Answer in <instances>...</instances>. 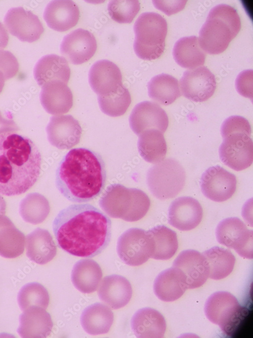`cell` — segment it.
Masks as SVG:
<instances>
[{
  "label": "cell",
  "instance_id": "1",
  "mask_svg": "<svg viewBox=\"0 0 253 338\" xmlns=\"http://www.w3.org/2000/svg\"><path fill=\"white\" fill-rule=\"evenodd\" d=\"M53 230L63 250L74 256L92 257L109 243L111 221L90 204H73L58 213L53 222Z\"/></svg>",
  "mask_w": 253,
  "mask_h": 338
},
{
  "label": "cell",
  "instance_id": "2",
  "mask_svg": "<svg viewBox=\"0 0 253 338\" xmlns=\"http://www.w3.org/2000/svg\"><path fill=\"white\" fill-rule=\"evenodd\" d=\"M106 180L105 163L91 149L80 147L70 150L57 169L56 184L70 201L87 202L98 196Z\"/></svg>",
  "mask_w": 253,
  "mask_h": 338
},
{
  "label": "cell",
  "instance_id": "3",
  "mask_svg": "<svg viewBox=\"0 0 253 338\" xmlns=\"http://www.w3.org/2000/svg\"><path fill=\"white\" fill-rule=\"evenodd\" d=\"M41 156L29 138L15 133L0 135V194H22L37 181Z\"/></svg>",
  "mask_w": 253,
  "mask_h": 338
},
{
  "label": "cell",
  "instance_id": "4",
  "mask_svg": "<svg viewBox=\"0 0 253 338\" xmlns=\"http://www.w3.org/2000/svg\"><path fill=\"white\" fill-rule=\"evenodd\" d=\"M240 29V19L236 10L228 5H218L210 10L200 30L199 45L205 53L220 54Z\"/></svg>",
  "mask_w": 253,
  "mask_h": 338
},
{
  "label": "cell",
  "instance_id": "5",
  "mask_svg": "<svg viewBox=\"0 0 253 338\" xmlns=\"http://www.w3.org/2000/svg\"><path fill=\"white\" fill-rule=\"evenodd\" d=\"M99 204L110 217L133 222L146 214L150 200L148 195L140 189L128 188L115 183L107 187Z\"/></svg>",
  "mask_w": 253,
  "mask_h": 338
},
{
  "label": "cell",
  "instance_id": "6",
  "mask_svg": "<svg viewBox=\"0 0 253 338\" xmlns=\"http://www.w3.org/2000/svg\"><path fill=\"white\" fill-rule=\"evenodd\" d=\"M134 30V49L138 57L153 60L163 54L167 24L161 15L154 12L142 13L136 20Z\"/></svg>",
  "mask_w": 253,
  "mask_h": 338
},
{
  "label": "cell",
  "instance_id": "7",
  "mask_svg": "<svg viewBox=\"0 0 253 338\" xmlns=\"http://www.w3.org/2000/svg\"><path fill=\"white\" fill-rule=\"evenodd\" d=\"M185 171L176 160L166 159L152 166L147 174V184L156 198L166 200L175 197L183 189Z\"/></svg>",
  "mask_w": 253,
  "mask_h": 338
},
{
  "label": "cell",
  "instance_id": "8",
  "mask_svg": "<svg viewBox=\"0 0 253 338\" xmlns=\"http://www.w3.org/2000/svg\"><path fill=\"white\" fill-rule=\"evenodd\" d=\"M204 313L207 319L226 332L233 331L242 318V308L236 297L227 291H217L207 299Z\"/></svg>",
  "mask_w": 253,
  "mask_h": 338
},
{
  "label": "cell",
  "instance_id": "9",
  "mask_svg": "<svg viewBox=\"0 0 253 338\" xmlns=\"http://www.w3.org/2000/svg\"><path fill=\"white\" fill-rule=\"evenodd\" d=\"M116 249L119 257L124 263L138 266L146 262L151 257L153 245L147 231L132 228L119 237Z\"/></svg>",
  "mask_w": 253,
  "mask_h": 338
},
{
  "label": "cell",
  "instance_id": "10",
  "mask_svg": "<svg viewBox=\"0 0 253 338\" xmlns=\"http://www.w3.org/2000/svg\"><path fill=\"white\" fill-rule=\"evenodd\" d=\"M216 236L220 244L234 249L242 257L252 258V231L239 218L229 217L220 222Z\"/></svg>",
  "mask_w": 253,
  "mask_h": 338
},
{
  "label": "cell",
  "instance_id": "11",
  "mask_svg": "<svg viewBox=\"0 0 253 338\" xmlns=\"http://www.w3.org/2000/svg\"><path fill=\"white\" fill-rule=\"evenodd\" d=\"M250 134L237 132L223 138L219 148L221 161L235 171L250 167L253 161V144Z\"/></svg>",
  "mask_w": 253,
  "mask_h": 338
},
{
  "label": "cell",
  "instance_id": "12",
  "mask_svg": "<svg viewBox=\"0 0 253 338\" xmlns=\"http://www.w3.org/2000/svg\"><path fill=\"white\" fill-rule=\"evenodd\" d=\"M200 185L203 195L215 202L225 201L234 194L236 176L220 166L208 168L202 174Z\"/></svg>",
  "mask_w": 253,
  "mask_h": 338
},
{
  "label": "cell",
  "instance_id": "13",
  "mask_svg": "<svg viewBox=\"0 0 253 338\" xmlns=\"http://www.w3.org/2000/svg\"><path fill=\"white\" fill-rule=\"evenodd\" d=\"M180 82L183 95L197 102L208 99L217 87L215 75L203 66L185 71Z\"/></svg>",
  "mask_w": 253,
  "mask_h": 338
},
{
  "label": "cell",
  "instance_id": "14",
  "mask_svg": "<svg viewBox=\"0 0 253 338\" xmlns=\"http://www.w3.org/2000/svg\"><path fill=\"white\" fill-rule=\"evenodd\" d=\"M4 22L9 32L23 42H35L44 31L38 17L22 7L10 9L5 16Z\"/></svg>",
  "mask_w": 253,
  "mask_h": 338
},
{
  "label": "cell",
  "instance_id": "15",
  "mask_svg": "<svg viewBox=\"0 0 253 338\" xmlns=\"http://www.w3.org/2000/svg\"><path fill=\"white\" fill-rule=\"evenodd\" d=\"M132 131L139 136L146 130L155 129L163 133L168 125V118L157 103L145 101L137 104L129 117Z\"/></svg>",
  "mask_w": 253,
  "mask_h": 338
},
{
  "label": "cell",
  "instance_id": "16",
  "mask_svg": "<svg viewBox=\"0 0 253 338\" xmlns=\"http://www.w3.org/2000/svg\"><path fill=\"white\" fill-rule=\"evenodd\" d=\"M46 131L50 143L60 149H68L77 144L82 128L71 115L55 116L51 118Z\"/></svg>",
  "mask_w": 253,
  "mask_h": 338
},
{
  "label": "cell",
  "instance_id": "17",
  "mask_svg": "<svg viewBox=\"0 0 253 338\" xmlns=\"http://www.w3.org/2000/svg\"><path fill=\"white\" fill-rule=\"evenodd\" d=\"M97 41L89 31L81 28L65 35L60 45L61 54L74 64L88 61L97 50Z\"/></svg>",
  "mask_w": 253,
  "mask_h": 338
},
{
  "label": "cell",
  "instance_id": "18",
  "mask_svg": "<svg viewBox=\"0 0 253 338\" xmlns=\"http://www.w3.org/2000/svg\"><path fill=\"white\" fill-rule=\"evenodd\" d=\"M173 267L180 270L184 275L187 289L200 287L209 276V269L205 257L195 250L182 251L174 261Z\"/></svg>",
  "mask_w": 253,
  "mask_h": 338
},
{
  "label": "cell",
  "instance_id": "19",
  "mask_svg": "<svg viewBox=\"0 0 253 338\" xmlns=\"http://www.w3.org/2000/svg\"><path fill=\"white\" fill-rule=\"evenodd\" d=\"M202 216L200 204L191 197L178 198L168 208V223L180 231H190L195 228L201 222Z\"/></svg>",
  "mask_w": 253,
  "mask_h": 338
},
{
  "label": "cell",
  "instance_id": "20",
  "mask_svg": "<svg viewBox=\"0 0 253 338\" xmlns=\"http://www.w3.org/2000/svg\"><path fill=\"white\" fill-rule=\"evenodd\" d=\"M122 74L119 67L108 60L96 62L89 73V82L98 95H104L115 91L122 85Z\"/></svg>",
  "mask_w": 253,
  "mask_h": 338
},
{
  "label": "cell",
  "instance_id": "21",
  "mask_svg": "<svg viewBox=\"0 0 253 338\" xmlns=\"http://www.w3.org/2000/svg\"><path fill=\"white\" fill-rule=\"evenodd\" d=\"M44 18L51 28L58 31H65L78 23L79 8L72 1H52L45 9Z\"/></svg>",
  "mask_w": 253,
  "mask_h": 338
},
{
  "label": "cell",
  "instance_id": "22",
  "mask_svg": "<svg viewBox=\"0 0 253 338\" xmlns=\"http://www.w3.org/2000/svg\"><path fill=\"white\" fill-rule=\"evenodd\" d=\"M53 326L51 315L46 309L31 307L20 315L17 332L22 337L44 338L50 334Z\"/></svg>",
  "mask_w": 253,
  "mask_h": 338
},
{
  "label": "cell",
  "instance_id": "23",
  "mask_svg": "<svg viewBox=\"0 0 253 338\" xmlns=\"http://www.w3.org/2000/svg\"><path fill=\"white\" fill-rule=\"evenodd\" d=\"M40 102L46 111L52 115L67 112L73 105V95L67 84L59 81L48 83L42 87Z\"/></svg>",
  "mask_w": 253,
  "mask_h": 338
},
{
  "label": "cell",
  "instance_id": "24",
  "mask_svg": "<svg viewBox=\"0 0 253 338\" xmlns=\"http://www.w3.org/2000/svg\"><path fill=\"white\" fill-rule=\"evenodd\" d=\"M33 74L37 84L41 87L53 81L67 84L70 79V69L65 58L49 54L42 57L36 62Z\"/></svg>",
  "mask_w": 253,
  "mask_h": 338
},
{
  "label": "cell",
  "instance_id": "25",
  "mask_svg": "<svg viewBox=\"0 0 253 338\" xmlns=\"http://www.w3.org/2000/svg\"><path fill=\"white\" fill-rule=\"evenodd\" d=\"M132 293L131 283L125 277L112 275L104 277L98 295L100 299L112 309H118L129 303Z\"/></svg>",
  "mask_w": 253,
  "mask_h": 338
},
{
  "label": "cell",
  "instance_id": "26",
  "mask_svg": "<svg viewBox=\"0 0 253 338\" xmlns=\"http://www.w3.org/2000/svg\"><path fill=\"white\" fill-rule=\"evenodd\" d=\"M131 327L137 337L161 338L164 335L166 324L164 317L158 311L144 308L134 314Z\"/></svg>",
  "mask_w": 253,
  "mask_h": 338
},
{
  "label": "cell",
  "instance_id": "27",
  "mask_svg": "<svg viewBox=\"0 0 253 338\" xmlns=\"http://www.w3.org/2000/svg\"><path fill=\"white\" fill-rule=\"evenodd\" d=\"M26 255L31 261L40 265L52 260L57 254V247L49 232L39 228L26 236Z\"/></svg>",
  "mask_w": 253,
  "mask_h": 338
},
{
  "label": "cell",
  "instance_id": "28",
  "mask_svg": "<svg viewBox=\"0 0 253 338\" xmlns=\"http://www.w3.org/2000/svg\"><path fill=\"white\" fill-rule=\"evenodd\" d=\"M187 289L184 275L173 267L160 272L154 282L155 294L164 302H173L179 299Z\"/></svg>",
  "mask_w": 253,
  "mask_h": 338
},
{
  "label": "cell",
  "instance_id": "29",
  "mask_svg": "<svg viewBox=\"0 0 253 338\" xmlns=\"http://www.w3.org/2000/svg\"><path fill=\"white\" fill-rule=\"evenodd\" d=\"M173 55L175 61L181 67L189 69L204 64L206 54L201 48L196 36L183 37L174 45Z\"/></svg>",
  "mask_w": 253,
  "mask_h": 338
},
{
  "label": "cell",
  "instance_id": "30",
  "mask_svg": "<svg viewBox=\"0 0 253 338\" xmlns=\"http://www.w3.org/2000/svg\"><path fill=\"white\" fill-rule=\"evenodd\" d=\"M102 277L99 264L91 259H83L73 266L71 278L74 287L80 292L90 293L97 290Z\"/></svg>",
  "mask_w": 253,
  "mask_h": 338
},
{
  "label": "cell",
  "instance_id": "31",
  "mask_svg": "<svg viewBox=\"0 0 253 338\" xmlns=\"http://www.w3.org/2000/svg\"><path fill=\"white\" fill-rule=\"evenodd\" d=\"M113 319L111 310L101 303H95L88 307L80 317L82 328L91 335L107 333L112 325Z\"/></svg>",
  "mask_w": 253,
  "mask_h": 338
},
{
  "label": "cell",
  "instance_id": "32",
  "mask_svg": "<svg viewBox=\"0 0 253 338\" xmlns=\"http://www.w3.org/2000/svg\"><path fill=\"white\" fill-rule=\"evenodd\" d=\"M25 236L5 214L0 215V255L13 258L24 250Z\"/></svg>",
  "mask_w": 253,
  "mask_h": 338
},
{
  "label": "cell",
  "instance_id": "33",
  "mask_svg": "<svg viewBox=\"0 0 253 338\" xmlns=\"http://www.w3.org/2000/svg\"><path fill=\"white\" fill-rule=\"evenodd\" d=\"M153 245L151 258L166 260L172 258L178 248L176 233L164 225H157L148 230Z\"/></svg>",
  "mask_w": 253,
  "mask_h": 338
},
{
  "label": "cell",
  "instance_id": "34",
  "mask_svg": "<svg viewBox=\"0 0 253 338\" xmlns=\"http://www.w3.org/2000/svg\"><path fill=\"white\" fill-rule=\"evenodd\" d=\"M149 96L158 103L167 105L181 96L178 80L162 73L153 77L148 83Z\"/></svg>",
  "mask_w": 253,
  "mask_h": 338
},
{
  "label": "cell",
  "instance_id": "35",
  "mask_svg": "<svg viewBox=\"0 0 253 338\" xmlns=\"http://www.w3.org/2000/svg\"><path fill=\"white\" fill-rule=\"evenodd\" d=\"M137 146L140 156L147 162L157 164L165 157L166 141L163 133L157 130L151 129L143 132L139 135Z\"/></svg>",
  "mask_w": 253,
  "mask_h": 338
},
{
  "label": "cell",
  "instance_id": "36",
  "mask_svg": "<svg viewBox=\"0 0 253 338\" xmlns=\"http://www.w3.org/2000/svg\"><path fill=\"white\" fill-rule=\"evenodd\" d=\"M205 257L209 269V276L219 280L227 277L232 272L235 257L229 249L215 246L202 253Z\"/></svg>",
  "mask_w": 253,
  "mask_h": 338
},
{
  "label": "cell",
  "instance_id": "37",
  "mask_svg": "<svg viewBox=\"0 0 253 338\" xmlns=\"http://www.w3.org/2000/svg\"><path fill=\"white\" fill-rule=\"evenodd\" d=\"M50 211L48 200L43 195L33 193L27 195L20 204V214L24 221L36 224L42 222Z\"/></svg>",
  "mask_w": 253,
  "mask_h": 338
},
{
  "label": "cell",
  "instance_id": "38",
  "mask_svg": "<svg viewBox=\"0 0 253 338\" xmlns=\"http://www.w3.org/2000/svg\"><path fill=\"white\" fill-rule=\"evenodd\" d=\"M98 100L102 111L114 117L124 114L132 101L129 90L123 85L114 92L104 95H98Z\"/></svg>",
  "mask_w": 253,
  "mask_h": 338
},
{
  "label": "cell",
  "instance_id": "39",
  "mask_svg": "<svg viewBox=\"0 0 253 338\" xmlns=\"http://www.w3.org/2000/svg\"><path fill=\"white\" fill-rule=\"evenodd\" d=\"M17 299L20 308L23 311L34 307L46 309L49 304L50 297L43 285L33 282L26 284L21 288Z\"/></svg>",
  "mask_w": 253,
  "mask_h": 338
},
{
  "label": "cell",
  "instance_id": "40",
  "mask_svg": "<svg viewBox=\"0 0 253 338\" xmlns=\"http://www.w3.org/2000/svg\"><path fill=\"white\" fill-rule=\"evenodd\" d=\"M107 9L113 20L120 23H130L139 12L140 4L138 1L134 0L111 1Z\"/></svg>",
  "mask_w": 253,
  "mask_h": 338
},
{
  "label": "cell",
  "instance_id": "41",
  "mask_svg": "<svg viewBox=\"0 0 253 338\" xmlns=\"http://www.w3.org/2000/svg\"><path fill=\"white\" fill-rule=\"evenodd\" d=\"M237 132H245L251 135V127L247 119L239 116H232L224 121L221 128L223 138Z\"/></svg>",
  "mask_w": 253,
  "mask_h": 338
},
{
  "label": "cell",
  "instance_id": "42",
  "mask_svg": "<svg viewBox=\"0 0 253 338\" xmlns=\"http://www.w3.org/2000/svg\"><path fill=\"white\" fill-rule=\"evenodd\" d=\"M18 70L19 63L16 57L10 51L0 50V70L5 80L15 76Z\"/></svg>",
  "mask_w": 253,
  "mask_h": 338
},
{
  "label": "cell",
  "instance_id": "43",
  "mask_svg": "<svg viewBox=\"0 0 253 338\" xmlns=\"http://www.w3.org/2000/svg\"><path fill=\"white\" fill-rule=\"evenodd\" d=\"M235 87L238 92L245 97L252 98V70L242 71L237 77Z\"/></svg>",
  "mask_w": 253,
  "mask_h": 338
},
{
  "label": "cell",
  "instance_id": "44",
  "mask_svg": "<svg viewBox=\"0 0 253 338\" xmlns=\"http://www.w3.org/2000/svg\"><path fill=\"white\" fill-rule=\"evenodd\" d=\"M155 7L168 16L175 14L183 10L186 1H153Z\"/></svg>",
  "mask_w": 253,
  "mask_h": 338
},
{
  "label": "cell",
  "instance_id": "45",
  "mask_svg": "<svg viewBox=\"0 0 253 338\" xmlns=\"http://www.w3.org/2000/svg\"><path fill=\"white\" fill-rule=\"evenodd\" d=\"M18 129L11 113H7L4 116L0 111V135L11 133L17 131Z\"/></svg>",
  "mask_w": 253,
  "mask_h": 338
},
{
  "label": "cell",
  "instance_id": "46",
  "mask_svg": "<svg viewBox=\"0 0 253 338\" xmlns=\"http://www.w3.org/2000/svg\"><path fill=\"white\" fill-rule=\"evenodd\" d=\"M9 39V34L6 28L0 22V50L7 46Z\"/></svg>",
  "mask_w": 253,
  "mask_h": 338
},
{
  "label": "cell",
  "instance_id": "47",
  "mask_svg": "<svg viewBox=\"0 0 253 338\" xmlns=\"http://www.w3.org/2000/svg\"><path fill=\"white\" fill-rule=\"evenodd\" d=\"M6 204L3 197L0 196V215L5 214L6 213Z\"/></svg>",
  "mask_w": 253,
  "mask_h": 338
},
{
  "label": "cell",
  "instance_id": "48",
  "mask_svg": "<svg viewBox=\"0 0 253 338\" xmlns=\"http://www.w3.org/2000/svg\"><path fill=\"white\" fill-rule=\"evenodd\" d=\"M5 79L2 72L0 70V93L3 90L5 85Z\"/></svg>",
  "mask_w": 253,
  "mask_h": 338
}]
</instances>
